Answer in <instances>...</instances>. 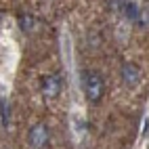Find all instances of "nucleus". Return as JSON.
I'll list each match as a JSON object with an SVG mask.
<instances>
[{
    "mask_svg": "<svg viewBox=\"0 0 149 149\" xmlns=\"http://www.w3.org/2000/svg\"><path fill=\"white\" fill-rule=\"evenodd\" d=\"M82 88H84V95L91 103H99L105 95V86L103 80L99 78L97 74H84L82 78Z\"/></svg>",
    "mask_w": 149,
    "mask_h": 149,
    "instance_id": "nucleus-1",
    "label": "nucleus"
},
{
    "mask_svg": "<svg viewBox=\"0 0 149 149\" xmlns=\"http://www.w3.org/2000/svg\"><path fill=\"white\" fill-rule=\"evenodd\" d=\"M120 76H122V82L128 88H134V86H139V82H141V69H139V65H134V63H124L122 69H120Z\"/></svg>",
    "mask_w": 149,
    "mask_h": 149,
    "instance_id": "nucleus-2",
    "label": "nucleus"
},
{
    "mask_svg": "<svg viewBox=\"0 0 149 149\" xmlns=\"http://www.w3.org/2000/svg\"><path fill=\"white\" fill-rule=\"evenodd\" d=\"M48 139H51V134H48V128L44 124H36L32 130H29V147H46L48 145Z\"/></svg>",
    "mask_w": 149,
    "mask_h": 149,
    "instance_id": "nucleus-3",
    "label": "nucleus"
},
{
    "mask_svg": "<svg viewBox=\"0 0 149 149\" xmlns=\"http://www.w3.org/2000/svg\"><path fill=\"white\" fill-rule=\"evenodd\" d=\"M42 93L48 99L57 97L59 93H61V78H59V76H46L44 82H42Z\"/></svg>",
    "mask_w": 149,
    "mask_h": 149,
    "instance_id": "nucleus-4",
    "label": "nucleus"
},
{
    "mask_svg": "<svg viewBox=\"0 0 149 149\" xmlns=\"http://www.w3.org/2000/svg\"><path fill=\"white\" fill-rule=\"evenodd\" d=\"M19 27H21V32L29 34V32H34V27H36V19L32 15H19Z\"/></svg>",
    "mask_w": 149,
    "mask_h": 149,
    "instance_id": "nucleus-5",
    "label": "nucleus"
},
{
    "mask_svg": "<svg viewBox=\"0 0 149 149\" xmlns=\"http://www.w3.org/2000/svg\"><path fill=\"white\" fill-rule=\"evenodd\" d=\"M122 11H124V15H126L128 21H136V19H139V11H141V8H139L134 2H124Z\"/></svg>",
    "mask_w": 149,
    "mask_h": 149,
    "instance_id": "nucleus-6",
    "label": "nucleus"
},
{
    "mask_svg": "<svg viewBox=\"0 0 149 149\" xmlns=\"http://www.w3.org/2000/svg\"><path fill=\"white\" fill-rule=\"evenodd\" d=\"M139 23H141L143 27H149V8H143V11H139Z\"/></svg>",
    "mask_w": 149,
    "mask_h": 149,
    "instance_id": "nucleus-7",
    "label": "nucleus"
}]
</instances>
